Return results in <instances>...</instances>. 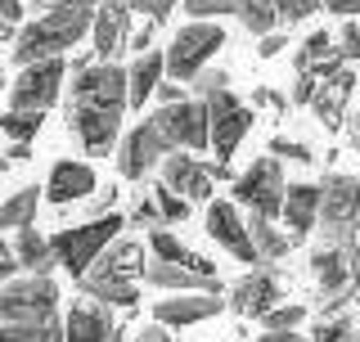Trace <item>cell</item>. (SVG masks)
Listing matches in <instances>:
<instances>
[{
    "label": "cell",
    "instance_id": "47",
    "mask_svg": "<svg viewBox=\"0 0 360 342\" xmlns=\"http://www.w3.org/2000/svg\"><path fill=\"white\" fill-rule=\"evenodd\" d=\"M252 108H284V95H275L270 86H257L252 90Z\"/></svg>",
    "mask_w": 360,
    "mask_h": 342
},
{
    "label": "cell",
    "instance_id": "55",
    "mask_svg": "<svg viewBox=\"0 0 360 342\" xmlns=\"http://www.w3.org/2000/svg\"><path fill=\"white\" fill-rule=\"evenodd\" d=\"M0 171H9V158L5 153H0Z\"/></svg>",
    "mask_w": 360,
    "mask_h": 342
},
{
    "label": "cell",
    "instance_id": "18",
    "mask_svg": "<svg viewBox=\"0 0 360 342\" xmlns=\"http://www.w3.org/2000/svg\"><path fill=\"white\" fill-rule=\"evenodd\" d=\"M221 311H225V298H217V293H167L153 306V320L167 329H189V324H202Z\"/></svg>",
    "mask_w": 360,
    "mask_h": 342
},
{
    "label": "cell",
    "instance_id": "30",
    "mask_svg": "<svg viewBox=\"0 0 360 342\" xmlns=\"http://www.w3.org/2000/svg\"><path fill=\"white\" fill-rule=\"evenodd\" d=\"M234 5V18L243 23L252 37H266V32H275L279 27V18H275V0H230Z\"/></svg>",
    "mask_w": 360,
    "mask_h": 342
},
{
    "label": "cell",
    "instance_id": "42",
    "mask_svg": "<svg viewBox=\"0 0 360 342\" xmlns=\"http://www.w3.org/2000/svg\"><path fill=\"white\" fill-rule=\"evenodd\" d=\"M315 82H320V77L297 72V82H292V104H302V108H307V104H311V95H315Z\"/></svg>",
    "mask_w": 360,
    "mask_h": 342
},
{
    "label": "cell",
    "instance_id": "17",
    "mask_svg": "<svg viewBox=\"0 0 360 342\" xmlns=\"http://www.w3.org/2000/svg\"><path fill=\"white\" fill-rule=\"evenodd\" d=\"M352 90H356V72L347 63H338L329 77H320V82H315V95H311L307 108L320 118L324 131H338L347 122V99H352Z\"/></svg>",
    "mask_w": 360,
    "mask_h": 342
},
{
    "label": "cell",
    "instance_id": "25",
    "mask_svg": "<svg viewBox=\"0 0 360 342\" xmlns=\"http://www.w3.org/2000/svg\"><path fill=\"white\" fill-rule=\"evenodd\" d=\"M162 77H167L162 54H158V50H144L140 59L127 68V108H140L144 99L158 90V82H162Z\"/></svg>",
    "mask_w": 360,
    "mask_h": 342
},
{
    "label": "cell",
    "instance_id": "34",
    "mask_svg": "<svg viewBox=\"0 0 360 342\" xmlns=\"http://www.w3.org/2000/svg\"><path fill=\"white\" fill-rule=\"evenodd\" d=\"M302 320H307V306H297V302H275V306H270V311L262 315L266 334H279V329H297Z\"/></svg>",
    "mask_w": 360,
    "mask_h": 342
},
{
    "label": "cell",
    "instance_id": "54",
    "mask_svg": "<svg viewBox=\"0 0 360 342\" xmlns=\"http://www.w3.org/2000/svg\"><path fill=\"white\" fill-rule=\"evenodd\" d=\"M0 41H14V23H5V18H0Z\"/></svg>",
    "mask_w": 360,
    "mask_h": 342
},
{
    "label": "cell",
    "instance_id": "24",
    "mask_svg": "<svg viewBox=\"0 0 360 342\" xmlns=\"http://www.w3.org/2000/svg\"><path fill=\"white\" fill-rule=\"evenodd\" d=\"M14 257H18V266L27 270V275H50V270L59 266L50 239H45L37 225H18L14 230Z\"/></svg>",
    "mask_w": 360,
    "mask_h": 342
},
{
    "label": "cell",
    "instance_id": "43",
    "mask_svg": "<svg viewBox=\"0 0 360 342\" xmlns=\"http://www.w3.org/2000/svg\"><path fill=\"white\" fill-rule=\"evenodd\" d=\"M315 5L338 14V18H360V0H315Z\"/></svg>",
    "mask_w": 360,
    "mask_h": 342
},
{
    "label": "cell",
    "instance_id": "35",
    "mask_svg": "<svg viewBox=\"0 0 360 342\" xmlns=\"http://www.w3.org/2000/svg\"><path fill=\"white\" fill-rule=\"evenodd\" d=\"M185 86H189V95H194V99H207V95H217V90L230 86V72H225V68H198Z\"/></svg>",
    "mask_w": 360,
    "mask_h": 342
},
{
    "label": "cell",
    "instance_id": "13",
    "mask_svg": "<svg viewBox=\"0 0 360 342\" xmlns=\"http://www.w3.org/2000/svg\"><path fill=\"white\" fill-rule=\"evenodd\" d=\"M167 153H172V144H167V135L153 127V118L135 122L127 135H117V171H122V180H131V185L149 176Z\"/></svg>",
    "mask_w": 360,
    "mask_h": 342
},
{
    "label": "cell",
    "instance_id": "16",
    "mask_svg": "<svg viewBox=\"0 0 360 342\" xmlns=\"http://www.w3.org/2000/svg\"><path fill=\"white\" fill-rule=\"evenodd\" d=\"M63 342H122V329H117V320H112L108 302H99V298H82V302L68 306Z\"/></svg>",
    "mask_w": 360,
    "mask_h": 342
},
{
    "label": "cell",
    "instance_id": "20",
    "mask_svg": "<svg viewBox=\"0 0 360 342\" xmlns=\"http://www.w3.org/2000/svg\"><path fill=\"white\" fill-rule=\"evenodd\" d=\"M95 189H99L95 167L77 163V158H59V163L50 167V180H45V198H50L54 208H63V203H82Z\"/></svg>",
    "mask_w": 360,
    "mask_h": 342
},
{
    "label": "cell",
    "instance_id": "48",
    "mask_svg": "<svg viewBox=\"0 0 360 342\" xmlns=\"http://www.w3.org/2000/svg\"><path fill=\"white\" fill-rule=\"evenodd\" d=\"M284 37H279V32H266V37H262V45H257V54H262V59H275V54L279 50H284Z\"/></svg>",
    "mask_w": 360,
    "mask_h": 342
},
{
    "label": "cell",
    "instance_id": "45",
    "mask_svg": "<svg viewBox=\"0 0 360 342\" xmlns=\"http://www.w3.org/2000/svg\"><path fill=\"white\" fill-rule=\"evenodd\" d=\"M153 32H158V23H149V18H144V27L135 32V37H127V50L144 54V50H149V41H153Z\"/></svg>",
    "mask_w": 360,
    "mask_h": 342
},
{
    "label": "cell",
    "instance_id": "50",
    "mask_svg": "<svg viewBox=\"0 0 360 342\" xmlns=\"http://www.w3.org/2000/svg\"><path fill=\"white\" fill-rule=\"evenodd\" d=\"M153 95L162 99V104H176V99H189V95H185V86H180V82H158V90H153Z\"/></svg>",
    "mask_w": 360,
    "mask_h": 342
},
{
    "label": "cell",
    "instance_id": "6",
    "mask_svg": "<svg viewBox=\"0 0 360 342\" xmlns=\"http://www.w3.org/2000/svg\"><path fill=\"white\" fill-rule=\"evenodd\" d=\"M311 275L320 284V311H342L360 289V248L356 243H320L311 253Z\"/></svg>",
    "mask_w": 360,
    "mask_h": 342
},
{
    "label": "cell",
    "instance_id": "14",
    "mask_svg": "<svg viewBox=\"0 0 360 342\" xmlns=\"http://www.w3.org/2000/svg\"><path fill=\"white\" fill-rule=\"evenodd\" d=\"M202 225H207V234L217 239L230 257L248 261V266H262L257 261V248H252V234H248V216H239V203L230 198H212L207 203V216H202Z\"/></svg>",
    "mask_w": 360,
    "mask_h": 342
},
{
    "label": "cell",
    "instance_id": "4",
    "mask_svg": "<svg viewBox=\"0 0 360 342\" xmlns=\"http://www.w3.org/2000/svg\"><path fill=\"white\" fill-rule=\"evenodd\" d=\"M356 230H360V176L329 171L320 180L315 234H320V243H356Z\"/></svg>",
    "mask_w": 360,
    "mask_h": 342
},
{
    "label": "cell",
    "instance_id": "3",
    "mask_svg": "<svg viewBox=\"0 0 360 342\" xmlns=\"http://www.w3.org/2000/svg\"><path fill=\"white\" fill-rule=\"evenodd\" d=\"M135 275H144V243L117 234L104 253L90 261V270L82 275V293L86 298L108 302V306H127V311H135V302H140Z\"/></svg>",
    "mask_w": 360,
    "mask_h": 342
},
{
    "label": "cell",
    "instance_id": "33",
    "mask_svg": "<svg viewBox=\"0 0 360 342\" xmlns=\"http://www.w3.org/2000/svg\"><path fill=\"white\" fill-rule=\"evenodd\" d=\"M153 208H158V221H185L194 203H189V198H180L176 189H167L162 180H158V185H153Z\"/></svg>",
    "mask_w": 360,
    "mask_h": 342
},
{
    "label": "cell",
    "instance_id": "53",
    "mask_svg": "<svg viewBox=\"0 0 360 342\" xmlns=\"http://www.w3.org/2000/svg\"><path fill=\"white\" fill-rule=\"evenodd\" d=\"M347 135H352V144H356V153H360V113L347 118Z\"/></svg>",
    "mask_w": 360,
    "mask_h": 342
},
{
    "label": "cell",
    "instance_id": "36",
    "mask_svg": "<svg viewBox=\"0 0 360 342\" xmlns=\"http://www.w3.org/2000/svg\"><path fill=\"white\" fill-rule=\"evenodd\" d=\"M311 342H360V338H356L352 320H347V315H338V320H320V324H315Z\"/></svg>",
    "mask_w": 360,
    "mask_h": 342
},
{
    "label": "cell",
    "instance_id": "41",
    "mask_svg": "<svg viewBox=\"0 0 360 342\" xmlns=\"http://www.w3.org/2000/svg\"><path fill=\"white\" fill-rule=\"evenodd\" d=\"M266 153H284V158H292V163H311V144H297V140H284V135H275L270 140V149Z\"/></svg>",
    "mask_w": 360,
    "mask_h": 342
},
{
    "label": "cell",
    "instance_id": "46",
    "mask_svg": "<svg viewBox=\"0 0 360 342\" xmlns=\"http://www.w3.org/2000/svg\"><path fill=\"white\" fill-rule=\"evenodd\" d=\"M112 203H117V189H112V185H99L95 203H90V216H104V212H112Z\"/></svg>",
    "mask_w": 360,
    "mask_h": 342
},
{
    "label": "cell",
    "instance_id": "51",
    "mask_svg": "<svg viewBox=\"0 0 360 342\" xmlns=\"http://www.w3.org/2000/svg\"><path fill=\"white\" fill-rule=\"evenodd\" d=\"M257 342H307V338H302L297 329H279V334H262Z\"/></svg>",
    "mask_w": 360,
    "mask_h": 342
},
{
    "label": "cell",
    "instance_id": "8",
    "mask_svg": "<svg viewBox=\"0 0 360 342\" xmlns=\"http://www.w3.org/2000/svg\"><path fill=\"white\" fill-rule=\"evenodd\" d=\"M221 45H225V27H221L217 18H194L189 27H180L176 41L167 45V54H162L172 82H189L198 68L212 63V54H217Z\"/></svg>",
    "mask_w": 360,
    "mask_h": 342
},
{
    "label": "cell",
    "instance_id": "1",
    "mask_svg": "<svg viewBox=\"0 0 360 342\" xmlns=\"http://www.w3.org/2000/svg\"><path fill=\"white\" fill-rule=\"evenodd\" d=\"M127 118V68L117 63H86L72 68L68 82V127L86 153H112Z\"/></svg>",
    "mask_w": 360,
    "mask_h": 342
},
{
    "label": "cell",
    "instance_id": "12",
    "mask_svg": "<svg viewBox=\"0 0 360 342\" xmlns=\"http://www.w3.org/2000/svg\"><path fill=\"white\" fill-rule=\"evenodd\" d=\"M153 127L167 135L172 149H189V153L212 149V140H207V104H202V99H176V104H162L153 113Z\"/></svg>",
    "mask_w": 360,
    "mask_h": 342
},
{
    "label": "cell",
    "instance_id": "21",
    "mask_svg": "<svg viewBox=\"0 0 360 342\" xmlns=\"http://www.w3.org/2000/svg\"><path fill=\"white\" fill-rule=\"evenodd\" d=\"M144 279L162 293H217L225 298V284L217 275H198V270H185V266H172V261H144Z\"/></svg>",
    "mask_w": 360,
    "mask_h": 342
},
{
    "label": "cell",
    "instance_id": "10",
    "mask_svg": "<svg viewBox=\"0 0 360 342\" xmlns=\"http://www.w3.org/2000/svg\"><path fill=\"white\" fill-rule=\"evenodd\" d=\"M284 189H288L284 167H279L275 153H266V158H257V163L234 180V203H243L248 212L270 216V221H275L279 208H284Z\"/></svg>",
    "mask_w": 360,
    "mask_h": 342
},
{
    "label": "cell",
    "instance_id": "52",
    "mask_svg": "<svg viewBox=\"0 0 360 342\" xmlns=\"http://www.w3.org/2000/svg\"><path fill=\"white\" fill-rule=\"evenodd\" d=\"M0 18H5V23H18L22 18V0H0Z\"/></svg>",
    "mask_w": 360,
    "mask_h": 342
},
{
    "label": "cell",
    "instance_id": "23",
    "mask_svg": "<svg viewBox=\"0 0 360 342\" xmlns=\"http://www.w3.org/2000/svg\"><path fill=\"white\" fill-rule=\"evenodd\" d=\"M315 212H320V185H311V180H297V185L284 189V208H279V216H284L292 243H307V239H311V230H315Z\"/></svg>",
    "mask_w": 360,
    "mask_h": 342
},
{
    "label": "cell",
    "instance_id": "5",
    "mask_svg": "<svg viewBox=\"0 0 360 342\" xmlns=\"http://www.w3.org/2000/svg\"><path fill=\"white\" fill-rule=\"evenodd\" d=\"M122 225H127V216H122V212L90 216L86 225H68V230H59V234L50 239V248H54V257H59V266L68 270V275L82 279L86 270H90V261H95L112 239L122 234Z\"/></svg>",
    "mask_w": 360,
    "mask_h": 342
},
{
    "label": "cell",
    "instance_id": "31",
    "mask_svg": "<svg viewBox=\"0 0 360 342\" xmlns=\"http://www.w3.org/2000/svg\"><path fill=\"white\" fill-rule=\"evenodd\" d=\"M41 127H45V113H27V108H9L0 118V135H9L14 144H32Z\"/></svg>",
    "mask_w": 360,
    "mask_h": 342
},
{
    "label": "cell",
    "instance_id": "2",
    "mask_svg": "<svg viewBox=\"0 0 360 342\" xmlns=\"http://www.w3.org/2000/svg\"><path fill=\"white\" fill-rule=\"evenodd\" d=\"M99 0H37L32 18L22 32H14V63H37L68 54L72 45H82L90 37V18H95Z\"/></svg>",
    "mask_w": 360,
    "mask_h": 342
},
{
    "label": "cell",
    "instance_id": "40",
    "mask_svg": "<svg viewBox=\"0 0 360 342\" xmlns=\"http://www.w3.org/2000/svg\"><path fill=\"white\" fill-rule=\"evenodd\" d=\"M180 9H185L189 18H225V14H234L230 0H180Z\"/></svg>",
    "mask_w": 360,
    "mask_h": 342
},
{
    "label": "cell",
    "instance_id": "28",
    "mask_svg": "<svg viewBox=\"0 0 360 342\" xmlns=\"http://www.w3.org/2000/svg\"><path fill=\"white\" fill-rule=\"evenodd\" d=\"M248 234H252L257 261H279V257H288V248H292V239L279 234L275 221H270V216H257V212H248Z\"/></svg>",
    "mask_w": 360,
    "mask_h": 342
},
{
    "label": "cell",
    "instance_id": "27",
    "mask_svg": "<svg viewBox=\"0 0 360 342\" xmlns=\"http://www.w3.org/2000/svg\"><path fill=\"white\" fill-rule=\"evenodd\" d=\"M338 63H342V59H338L329 32H311V37L297 45V54H292V68H297V72H307V77H329Z\"/></svg>",
    "mask_w": 360,
    "mask_h": 342
},
{
    "label": "cell",
    "instance_id": "39",
    "mask_svg": "<svg viewBox=\"0 0 360 342\" xmlns=\"http://www.w3.org/2000/svg\"><path fill=\"white\" fill-rule=\"evenodd\" d=\"M315 9H320L315 0H275V18L284 23V27H288V23H307Z\"/></svg>",
    "mask_w": 360,
    "mask_h": 342
},
{
    "label": "cell",
    "instance_id": "37",
    "mask_svg": "<svg viewBox=\"0 0 360 342\" xmlns=\"http://www.w3.org/2000/svg\"><path fill=\"white\" fill-rule=\"evenodd\" d=\"M333 50H338V59H342V63L360 59V23L356 18H342V32L333 37Z\"/></svg>",
    "mask_w": 360,
    "mask_h": 342
},
{
    "label": "cell",
    "instance_id": "56",
    "mask_svg": "<svg viewBox=\"0 0 360 342\" xmlns=\"http://www.w3.org/2000/svg\"><path fill=\"white\" fill-rule=\"evenodd\" d=\"M0 82H5V77H0Z\"/></svg>",
    "mask_w": 360,
    "mask_h": 342
},
{
    "label": "cell",
    "instance_id": "22",
    "mask_svg": "<svg viewBox=\"0 0 360 342\" xmlns=\"http://www.w3.org/2000/svg\"><path fill=\"white\" fill-rule=\"evenodd\" d=\"M279 298H284V293H279V279L270 275V270H252V275H243V279L230 289L225 306H234L239 315H252V320H262V315H266Z\"/></svg>",
    "mask_w": 360,
    "mask_h": 342
},
{
    "label": "cell",
    "instance_id": "32",
    "mask_svg": "<svg viewBox=\"0 0 360 342\" xmlns=\"http://www.w3.org/2000/svg\"><path fill=\"white\" fill-rule=\"evenodd\" d=\"M0 342H63L59 320L45 324H0Z\"/></svg>",
    "mask_w": 360,
    "mask_h": 342
},
{
    "label": "cell",
    "instance_id": "9",
    "mask_svg": "<svg viewBox=\"0 0 360 342\" xmlns=\"http://www.w3.org/2000/svg\"><path fill=\"white\" fill-rule=\"evenodd\" d=\"M68 82V59L54 54V59H37L22 63L14 86H9V108H27V113H50L59 104V90Z\"/></svg>",
    "mask_w": 360,
    "mask_h": 342
},
{
    "label": "cell",
    "instance_id": "29",
    "mask_svg": "<svg viewBox=\"0 0 360 342\" xmlns=\"http://www.w3.org/2000/svg\"><path fill=\"white\" fill-rule=\"evenodd\" d=\"M37 208H41V189L37 185L14 189L5 203H0V234L18 230V225H32V221H37Z\"/></svg>",
    "mask_w": 360,
    "mask_h": 342
},
{
    "label": "cell",
    "instance_id": "49",
    "mask_svg": "<svg viewBox=\"0 0 360 342\" xmlns=\"http://www.w3.org/2000/svg\"><path fill=\"white\" fill-rule=\"evenodd\" d=\"M131 342H176V338L167 334V324H158V320H153L149 329H140V334H135Z\"/></svg>",
    "mask_w": 360,
    "mask_h": 342
},
{
    "label": "cell",
    "instance_id": "11",
    "mask_svg": "<svg viewBox=\"0 0 360 342\" xmlns=\"http://www.w3.org/2000/svg\"><path fill=\"white\" fill-rule=\"evenodd\" d=\"M202 104H207V140H212V149H217L221 163H230V153L239 149V140L252 131V104H243L230 86L217 90V95H207Z\"/></svg>",
    "mask_w": 360,
    "mask_h": 342
},
{
    "label": "cell",
    "instance_id": "26",
    "mask_svg": "<svg viewBox=\"0 0 360 342\" xmlns=\"http://www.w3.org/2000/svg\"><path fill=\"white\" fill-rule=\"evenodd\" d=\"M149 253L158 261H172V266H185V270H198V275H217V266H212L202 253H194V248H185L176 234H167L162 225H153L149 230Z\"/></svg>",
    "mask_w": 360,
    "mask_h": 342
},
{
    "label": "cell",
    "instance_id": "15",
    "mask_svg": "<svg viewBox=\"0 0 360 342\" xmlns=\"http://www.w3.org/2000/svg\"><path fill=\"white\" fill-rule=\"evenodd\" d=\"M90 32H95V50H90L95 63H112L127 50V37H131V5L127 0H99Z\"/></svg>",
    "mask_w": 360,
    "mask_h": 342
},
{
    "label": "cell",
    "instance_id": "44",
    "mask_svg": "<svg viewBox=\"0 0 360 342\" xmlns=\"http://www.w3.org/2000/svg\"><path fill=\"white\" fill-rule=\"evenodd\" d=\"M14 270H18L14 243H5V234H0V284H5V279H14Z\"/></svg>",
    "mask_w": 360,
    "mask_h": 342
},
{
    "label": "cell",
    "instance_id": "38",
    "mask_svg": "<svg viewBox=\"0 0 360 342\" xmlns=\"http://www.w3.org/2000/svg\"><path fill=\"white\" fill-rule=\"evenodd\" d=\"M127 5H131V14H144L149 23H158V27H162V23L180 9V0H127Z\"/></svg>",
    "mask_w": 360,
    "mask_h": 342
},
{
    "label": "cell",
    "instance_id": "19",
    "mask_svg": "<svg viewBox=\"0 0 360 342\" xmlns=\"http://www.w3.org/2000/svg\"><path fill=\"white\" fill-rule=\"evenodd\" d=\"M162 185L167 189H176L180 198H189V203H202V198H212V176H207V163H198L194 153H167L162 163Z\"/></svg>",
    "mask_w": 360,
    "mask_h": 342
},
{
    "label": "cell",
    "instance_id": "7",
    "mask_svg": "<svg viewBox=\"0 0 360 342\" xmlns=\"http://www.w3.org/2000/svg\"><path fill=\"white\" fill-rule=\"evenodd\" d=\"M59 320V284L50 275H22L0 284V324Z\"/></svg>",
    "mask_w": 360,
    "mask_h": 342
}]
</instances>
